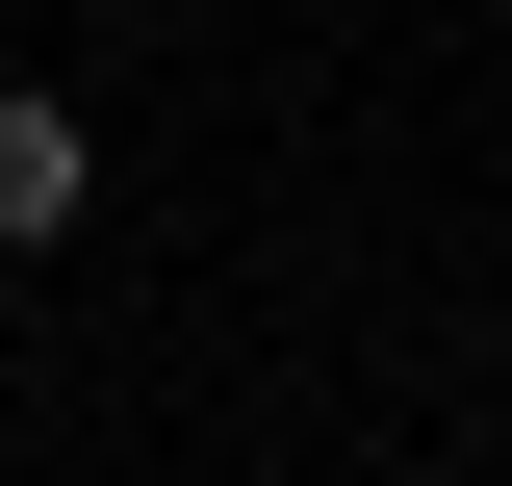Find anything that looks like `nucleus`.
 I'll return each instance as SVG.
<instances>
[{
	"label": "nucleus",
	"instance_id": "obj_1",
	"mask_svg": "<svg viewBox=\"0 0 512 486\" xmlns=\"http://www.w3.org/2000/svg\"><path fill=\"white\" fill-rule=\"evenodd\" d=\"M77 205H103V128H77L52 77H0V256H52Z\"/></svg>",
	"mask_w": 512,
	"mask_h": 486
}]
</instances>
